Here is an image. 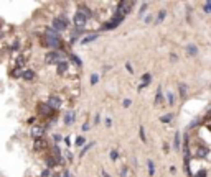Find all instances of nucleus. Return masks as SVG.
I'll return each instance as SVG.
<instances>
[{
    "mask_svg": "<svg viewBox=\"0 0 211 177\" xmlns=\"http://www.w3.org/2000/svg\"><path fill=\"white\" fill-rule=\"evenodd\" d=\"M101 121V118H99V115H96V118H94V123H99Z\"/></svg>",
    "mask_w": 211,
    "mask_h": 177,
    "instance_id": "obj_41",
    "label": "nucleus"
},
{
    "mask_svg": "<svg viewBox=\"0 0 211 177\" xmlns=\"http://www.w3.org/2000/svg\"><path fill=\"white\" fill-rule=\"evenodd\" d=\"M167 100H168V105H173L175 103V97H173V94H172V92L167 94Z\"/></svg>",
    "mask_w": 211,
    "mask_h": 177,
    "instance_id": "obj_27",
    "label": "nucleus"
},
{
    "mask_svg": "<svg viewBox=\"0 0 211 177\" xmlns=\"http://www.w3.org/2000/svg\"><path fill=\"white\" fill-rule=\"evenodd\" d=\"M74 118H76L74 112H69V113H66V115H64V123H66V125H71V123L74 121Z\"/></svg>",
    "mask_w": 211,
    "mask_h": 177,
    "instance_id": "obj_15",
    "label": "nucleus"
},
{
    "mask_svg": "<svg viewBox=\"0 0 211 177\" xmlns=\"http://www.w3.org/2000/svg\"><path fill=\"white\" fill-rule=\"evenodd\" d=\"M69 61H71V63H74L76 66H81V59H79L76 54H71V56H69Z\"/></svg>",
    "mask_w": 211,
    "mask_h": 177,
    "instance_id": "obj_25",
    "label": "nucleus"
},
{
    "mask_svg": "<svg viewBox=\"0 0 211 177\" xmlns=\"http://www.w3.org/2000/svg\"><path fill=\"white\" fill-rule=\"evenodd\" d=\"M178 89H180V97L181 98H186V90H188V87H186L185 84H180Z\"/></svg>",
    "mask_w": 211,
    "mask_h": 177,
    "instance_id": "obj_18",
    "label": "nucleus"
},
{
    "mask_svg": "<svg viewBox=\"0 0 211 177\" xmlns=\"http://www.w3.org/2000/svg\"><path fill=\"white\" fill-rule=\"evenodd\" d=\"M132 7H134V2L122 0V2H119V5H117V13H119V15H122V17H126L127 13L132 10Z\"/></svg>",
    "mask_w": 211,
    "mask_h": 177,
    "instance_id": "obj_4",
    "label": "nucleus"
},
{
    "mask_svg": "<svg viewBox=\"0 0 211 177\" xmlns=\"http://www.w3.org/2000/svg\"><path fill=\"white\" fill-rule=\"evenodd\" d=\"M96 40H97V35H96V33H93V35H88L84 40H81V44H88V43L96 41Z\"/></svg>",
    "mask_w": 211,
    "mask_h": 177,
    "instance_id": "obj_16",
    "label": "nucleus"
},
{
    "mask_svg": "<svg viewBox=\"0 0 211 177\" xmlns=\"http://www.w3.org/2000/svg\"><path fill=\"white\" fill-rule=\"evenodd\" d=\"M152 20H153V18H152V15H148V17L145 18V23H150Z\"/></svg>",
    "mask_w": 211,
    "mask_h": 177,
    "instance_id": "obj_40",
    "label": "nucleus"
},
{
    "mask_svg": "<svg viewBox=\"0 0 211 177\" xmlns=\"http://www.w3.org/2000/svg\"><path fill=\"white\" fill-rule=\"evenodd\" d=\"M48 105H50V108L51 110H58L60 107H61V100L56 97V95H53V97H50V100L46 102Z\"/></svg>",
    "mask_w": 211,
    "mask_h": 177,
    "instance_id": "obj_6",
    "label": "nucleus"
},
{
    "mask_svg": "<svg viewBox=\"0 0 211 177\" xmlns=\"http://www.w3.org/2000/svg\"><path fill=\"white\" fill-rule=\"evenodd\" d=\"M89 82H91V85H96V84H97L99 82V75H91V79H89Z\"/></svg>",
    "mask_w": 211,
    "mask_h": 177,
    "instance_id": "obj_28",
    "label": "nucleus"
},
{
    "mask_svg": "<svg viewBox=\"0 0 211 177\" xmlns=\"http://www.w3.org/2000/svg\"><path fill=\"white\" fill-rule=\"evenodd\" d=\"M43 146H45V141H43V140H36L35 148H43Z\"/></svg>",
    "mask_w": 211,
    "mask_h": 177,
    "instance_id": "obj_35",
    "label": "nucleus"
},
{
    "mask_svg": "<svg viewBox=\"0 0 211 177\" xmlns=\"http://www.w3.org/2000/svg\"><path fill=\"white\" fill-rule=\"evenodd\" d=\"M186 52H188L190 56H196L198 54V48H196L195 44H188L186 46Z\"/></svg>",
    "mask_w": 211,
    "mask_h": 177,
    "instance_id": "obj_17",
    "label": "nucleus"
},
{
    "mask_svg": "<svg viewBox=\"0 0 211 177\" xmlns=\"http://www.w3.org/2000/svg\"><path fill=\"white\" fill-rule=\"evenodd\" d=\"M101 175H102V177H111V174L106 172V169H101Z\"/></svg>",
    "mask_w": 211,
    "mask_h": 177,
    "instance_id": "obj_38",
    "label": "nucleus"
},
{
    "mask_svg": "<svg viewBox=\"0 0 211 177\" xmlns=\"http://www.w3.org/2000/svg\"><path fill=\"white\" fill-rule=\"evenodd\" d=\"M180 146H181V135L176 131L175 133V140H173V148H175V149H180Z\"/></svg>",
    "mask_w": 211,
    "mask_h": 177,
    "instance_id": "obj_14",
    "label": "nucleus"
},
{
    "mask_svg": "<svg viewBox=\"0 0 211 177\" xmlns=\"http://www.w3.org/2000/svg\"><path fill=\"white\" fill-rule=\"evenodd\" d=\"M205 12H206V13H211V0L205 2Z\"/></svg>",
    "mask_w": 211,
    "mask_h": 177,
    "instance_id": "obj_31",
    "label": "nucleus"
},
{
    "mask_svg": "<svg viewBox=\"0 0 211 177\" xmlns=\"http://www.w3.org/2000/svg\"><path fill=\"white\" fill-rule=\"evenodd\" d=\"M0 38H2V33H0Z\"/></svg>",
    "mask_w": 211,
    "mask_h": 177,
    "instance_id": "obj_44",
    "label": "nucleus"
},
{
    "mask_svg": "<svg viewBox=\"0 0 211 177\" xmlns=\"http://www.w3.org/2000/svg\"><path fill=\"white\" fill-rule=\"evenodd\" d=\"M51 177H60V175H51Z\"/></svg>",
    "mask_w": 211,
    "mask_h": 177,
    "instance_id": "obj_43",
    "label": "nucleus"
},
{
    "mask_svg": "<svg viewBox=\"0 0 211 177\" xmlns=\"http://www.w3.org/2000/svg\"><path fill=\"white\" fill-rule=\"evenodd\" d=\"M63 177H69V174H68V171H66V172H63Z\"/></svg>",
    "mask_w": 211,
    "mask_h": 177,
    "instance_id": "obj_42",
    "label": "nucleus"
},
{
    "mask_svg": "<svg viewBox=\"0 0 211 177\" xmlns=\"http://www.w3.org/2000/svg\"><path fill=\"white\" fill-rule=\"evenodd\" d=\"M23 63H25V57H23V56H18V57H17V67H22Z\"/></svg>",
    "mask_w": 211,
    "mask_h": 177,
    "instance_id": "obj_29",
    "label": "nucleus"
},
{
    "mask_svg": "<svg viewBox=\"0 0 211 177\" xmlns=\"http://www.w3.org/2000/svg\"><path fill=\"white\" fill-rule=\"evenodd\" d=\"M139 135H140V140H142V143H145V141H147V138H145V131H143V126L139 128Z\"/></svg>",
    "mask_w": 211,
    "mask_h": 177,
    "instance_id": "obj_26",
    "label": "nucleus"
},
{
    "mask_svg": "<svg viewBox=\"0 0 211 177\" xmlns=\"http://www.w3.org/2000/svg\"><path fill=\"white\" fill-rule=\"evenodd\" d=\"M38 110H40V113L46 115V117L53 115V110L50 108V105H48V103H40V105H38Z\"/></svg>",
    "mask_w": 211,
    "mask_h": 177,
    "instance_id": "obj_8",
    "label": "nucleus"
},
{
    "mask_svg": "<svg viewBox=\"0 0 211 177\" xmlns=\"http://www.w3.org/2000/svg\"><path fill=\"white\" fill-rule=\"evenodd\" d=\"M172 118H173V115H172V113H167V115H163V117L160 118V121H162V123H168V121H172Z\"/></svg>",
    "mask_w": 211,
    "mask_h": 177,
    "instance_id": "obj_24",
    "label": "nucleus"
},
{
    "mask_svg": "<svg viewBox=\"0 0 211 177\" xmlns=\"http://www.w3.org/2000/svg\"><path fill=\"white\" fill-rule=\"evenodd\" d=\"M45 61H46V64H60L61 61H66V57L60 51H50L46 54Z\"/></svg>",
    "mask_w": 211,
    "mask_h": 177,
    "instance_id": "obj_2",
    "label": "nucleus"
},
{
    "mask_svg": "<svg viewBox=\"0 0 211 177\" xmlns=\"http://www.w3.org/2000/svg\"><path fill=\"white\" fill-rule=\"evenodd\" d=\"M93 146H94V141H93V143H89V144H86V146H83V151L79 152V157H83V156H84L86 152H88V151H89Z\"/></svg>",
    "mask_w": 211,
    "mask_h": 177,
    "instance_id": "obj_20",
    "label": "nucleus"
},
{
    "mask_svg": "<svg viewBox=\"0 0 211 177\" xmlns=\"http://www.w3.org/2000/svg\"><path fill=\"white\" fill-rule=\"evenodd\" d=\"M73 21H74V25H76V30H83L88 20H86V18H84L83 15H81V13L76 12V15H74V18H73Z\"/></svg>",
    "mask_w": 211,
    "mask_h": 177,
    "instance_id": "obj_5",
    "label": "nucleus"
},
{
    "mask_svg": "<svg viewBox=\"0 0 211 177\" xmlns=\"http://www.w3.org/2000/svg\"><path fill=\"white\" fill-rule=\"evenodd\" d=\"M165 17H167V12H165V10H160V13L157 15V20H155V23H157V25H158V23H162Z\"/></svg>",
    "mask_w": 211,
    "mask_h": 177,
    "instance_id": "obj_21",
    "label": "nucleus"
},
{
    "mask_svg": "<svg viewBox=\"0 0 211 177\" xmlns=\"http://www.w3.org/2000/svg\"><path fill=\"white\" fill-rule=\"evenodd\" d=\"M162 97H163V95H162V89L158 87L157 89V95H155V105H160L162 103Z\"/></svg>",
    "mask_w": 211,
    "mask_h": 177,
    "instance_id": "obj_19",
    "label": "nucleus"
},
{
    "mask_svg": "<svg viewBox=\"0 0 211 177\" xmlns=\"http://www.w3.org/2000/svg\"><path fill=\"white\" fill-rule=\"evenodd\" d=\"M208 148H205V146H200L198 148V151H196V157H206L208 156Z\"/></svg>",
    "mask_w": 211,
    "mask_h": 177,
    "instance_id": "obj_12",
    "label": "nucleus"
},
{
    "mask_svg": "<svg viewBox=\"0 0 211 177\" xmlns=\"http://www.w3.org/2000/svg\"><path fill=\"white\" fill-rule=\"evenodd\" d=\"M124 107H126V108H129V107H130V105H132V100L130 98H126V100H124Z\"/></svg>",
    "mask_w": 211,
    "mask_h": 177,
    "instance_id": "obj_34",
    "label": "nucleus"
},
{
    "mask_svg": "<svg viewBox=\"0 0 211 177\" xmlns=\"http://www.w3.org/2000/svg\"><path fill=\"white\" fill-rule=\"evenodd\" d=\"M111 125H112L111 118H106V126H111Z\"/></svg>",
    "mask_w": 211,
    "mask_h": 177,
    "instance_id": "obj_39",
    "label": "nucleus"
},
{
    "mask_svg": "<svg viewBox=\"0 0 211 177\" xmlns=\"http://www.w3.org/2000/svg\"><path fill=\"white\" fill-rule=\"evenodd\" d=\"M68 67H69V63H68V61H61L60 64H56V72H58L60 75H63V74H66Z\"/></svg>",
    "mask_w": 211,
    "mask_h": 177,
    "instance_id": "obj_7",
    "label": "nucleus"
},
{
    "mask_svg": "<svg viewBox=\"0 0 211 177\" xmlns=\"http://www.w3.org/2000/svg\"><path fill=\"white\" fill-rule=\"evenodd\" d=\"M22 79L23 80H33V79H35V72L30 71V69L23 71V72H22Z\"/></svg>",
    "mask_w": 211,
    "mask_h": 177,
    "instance_id": "obj_11",
    "label": "nucleus"
},
{
    "mask_svg": "<svg viewBox=\"0 0 211 177\" xmlns=\"http://www.w3.org/2000/svg\"><path fill=\"white\" fill-rule=\"evenodd\" d=\"M127 174H129V167H122L121 169V177H127Z\"/></svg>",
    "mask_w": 211,
    "mask_h": 177,
    "instance_id": "obj_33",
    "label": "nucleus"
},
{
    "mask_svg": "<svg viewBox=\"0 0 211 177\" xmlns=\"http://www.w3.org/2000/svg\"><path fill=\"white\" fill-rule=\"evenodd\" d=\"M147 7H148V3H142V7H140V12H139V17H143V13H145Z\"/></svg>",
    "mask_w": 211,
    "mask_h": 177,
    "instance_id": "obj_30",
    "label": "nucleus"
},
{
    "mask_svg": "<svg viewBox=\"0 0 211 177\" xmlns=\"http://www.w3.org/2000/svg\"><path fill=\"white\" fill-rule=\"evenodd\" d=\"M45 43L46 46H50V48H53V51H56L58 48L61 46V43H60V35L56 33L55 30H48L46 31V35H45Z\"/></svg>",
    "mask_w": 211,
    "mask_h": 177,
    "instance_id": "obj_1",
    "label": "nucleus"
},
{
    "mask_svg": "<svg viewBox=\"0 0 211 177\" xmlns=\"http://www.w3.org/2000/svg\"><path fill=\"white\" fill-rule=\"evenodd\" d=\"M111 159H112V161H117V159H119V152H117L116 149L111 151Z\"/></svg>",
    "mask_w": 211,
    "mask_h": 177,
    "instance_id": "obj_32",
    "label": "nucleus"
},
{
    "mask_svg": "<svg viewBox=\"0 0 211 177\" xmlns=\"http://www.w3.org/2000/svg\"><path fill=\"white\" fill-rule=\"evenodd\" d=\"M126 69H127V71H129V72H130V74H134V67L130 66V63H126Z\"/></svg>",
    "mask_w": 211,
    "mask_h": 177,
    "instance_id": "obj_36",
    "label": "nucleus"
},
{
    "mask_svg": "<svg viewBox=\"0 0 211 177\" xmlns=\"http://www.w3.org/2000/svg\"><path fill=\"white\" fill-rule=\"evenodd\" d=\"M150 80H152V75L150 74H143L142 75V84L139 85V90H142L143 87H147V85L150 84Z\"/></svg>",
    "mask_w": 211,
    "mask_h": 177,
    "instance_id": "obj_9",
    "label": "nucleus"
},
{
    "mask_svg": "<svg viewBox=\"0 0 211 177\" xmlns=\"http://www.w3.org/2000/svg\"><path fill=\"white\" fill-rule=\"evenodd\" d=\"M66 28H68V18H66V17L61 15V17L53 20V30H55L56 33L63 31V30H66Z\"/></svg>",
    "mask_w": 211,
    "mask_h": 177,
    "instance_id": "obj_3",
    "label": "nucleus"
},
{
    "mask_svg": "<svg viewBox=\"0 0 211 177\" xmlns=\"http://www.w3.org/2000/svg\"><path fill=\"white\" fill-rule=\"evenodd\" d=\"M84 143H86L84 136H78V138H76V141H74V144L78 148H81V146H84Z\"/></svg>",
    "mask_w": 211,
    "mask_h": 177,
    "instance_id": "obj_23",
    "label": "nucleus"
},
{
    "mask_svg": "<svg viewBox=\"0 0 211 177\" xmlns=\"http://www.w3.org/2000/svg\"><path fill=\"white\" fill-rule=\"evenodd\" d=\"M147 166H148V174L153 175V174H155V164H153V161L148 159V161H147Z\"/></svg>",
    "mask_w": 211,
    "mask_h": 177,
    "instance_id": "obj_22",
    "label": "nucleus"
},
{
    "mask_svg": "<svg viewBox=\"0 0 211 177\" xmlns=\"http://www.w3.org/2000/svg\"><path fill=\"white\" fill-rule=\"evenodd\" d=\"M43 133H45V130H43V128H38V126H35V128L31 130V136L35 138V140H41Z\"/></svg>",
    "mask_w": 211,
    "mask_h": 177,
    "instance_id": "obj_10",
    "label": "nucleus"
},
{
    "mask_svg": "<svg viewBox=\"0 0 211 177\" xmlns=\"http://www.w3.org/2000/svg\"><path fill=\"white\" fill-rule=\"evenodd\" d=\"M89 128H91V125H89V121H86L84 125H83V131H89Z\"/></svg>",
    "mask_w": 211,
    "mask_h": 177,
    "instance_id": "obj_37",
    "label": "nucleus"
},
{
    "mask_svg": "<svg viewBox=\"0 0 211 177\" xmlns=\"http://www.w3.org/2000/svg\"><path fill=\"white\" fill-rule=\"evenodd\" d=\"M78 13H81V15H83L86 20H88V18H91V15H93V13H91V10H89V8H86V7H79Z\"/></svg>",
    "mask_w": 211,
    "mask_h": 177,
    "instance_id": "obj_13",
    "label": "nucleus"
}]
</instances>
